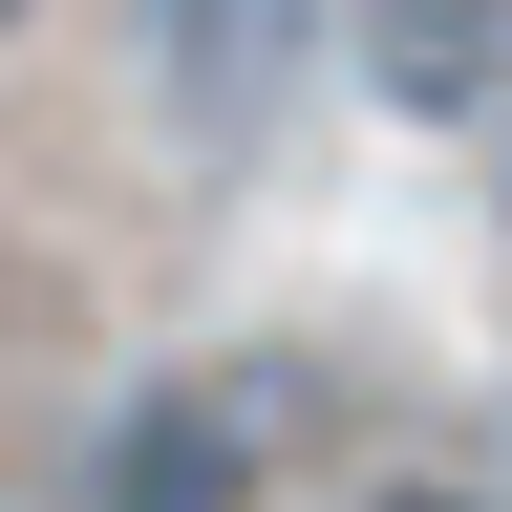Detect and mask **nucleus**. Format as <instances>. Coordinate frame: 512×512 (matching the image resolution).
I'll return each instance as SVG.
<instances>
[{"label": "nucleus", "instance_id": "2", "mask_svg": "<svg viewBox=\"0 0 512 512\" xmlns=\"http://www.w3.org/2000/svg\"><path fill=\"white\" fill-rule=\"evenodd\" d=\"M363 43H384V86H427V107L491 86V22H470V0H363Z\"/></svg>", "mask_w": 512, "mask_h": 512}, {"label": "nucleus", "instance_id": "4", "mask_svg": "<svg viewBox=\"0 0 512 512\" xmlns=\"http://www.w3.org/2000/svg\"><path fill=\"white\" fill-rule=\"evenodd\" d=\"M0 22H22V0H0Z\"/></svg>", "mask_w": 512, "mask_h": 512}, {"label": "nucleus", "instance_id": "1", "mask_svg": "<svg viewBox=\"0 0 512 512\" xmlns=\"http://www.w3.org/2000/svg\"><path fill=\"white\" fill-rule=\"evenodd\" d=\"M107 512H256V406L235 384H150L107 427Z\"/></svg>", "mask_w": 512, "mask_h": 512}, {"label": "nucleus", "instance_id": "3", "mask_svg": "<svg viewBox=\"0 0 512 512\" xmlns=\"http://www.w3.org/2000/svg\"><path fill=\"white\" fill-rule=\"evenodd\" d=\"M384 512H512V491H384Z\"/></svg>", "mask_w": 512, "mask_h": 512}]
</instances>
